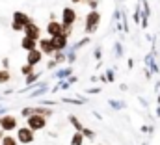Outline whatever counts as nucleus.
<instances>
[{"label": "nucleus", "instance_id": "f257e3e1", "mask_svg": "<svg viewBox=\"0 0 160 145\" xmlns=\"http://www.w3.org/2000/svg\"><path fill=\"white\" fill-rule=\"evenodd\" d=\"M99 24H101V13H99L97 9H91V11L86 15V32H88V34L97 32Z\"/></svg>", "mask_w": 160, "mask_h": 145}, {"label": "nucleus", "instance_id": "f03ea898", "mask_svg": "<svg viewBox=\"0 0 160 145\" xmlns=\"http://www.w3.org/2000/svg\"><path fill=\"white\" fill-rule=\"evenodd\" d=\"M26 119H28V127H30L32 130H43V128L47 127V117L41 115V113H32V115H28Z\"/></svg>", "mask_w": 160, "mask_h": 145}, {"label": "nucleus", "instance_id": "7ed1b4c3", "mask_svg": "<svg viewBox=\"0 0 160 145\" xmlns=\"http://www.w3.org/2000/svg\"><path fill=\"white\" fill-rule=\"evenodd\" d=\"M17 140L21 143H32L34 142V130L30 127H22L17 130Z\"/></svg>", "mask_w": 160, "mask_h": 145}, {"label": "nucleus", "instance_id": "20e7f679", "mask_svg": "<svg viewBox=\"0 0 160 145\" xmlns=\"http://www.w3.org/2000/svg\"><path fill=\"white\" fill-rule=\"evenodd\" d=\"M75 22H77V11L73 8H63V11H62V24L73 26Z\"/></svg>", "mask_w": 160, "mask_h": 145}, {"label": "nucleus", "instance_id": "39448f33", "mask_svg": "<svg viewBox=\"0 0 160 145\" xmlns=\"http://www.w3.org/2000/svg\"><path fill=\"white\" fill-rule=\"evenodd\" d=\"M24 36H28V37H32V39H36V41H39L41 39V30H39V26L38 24H34V22H28L26 26H24Z\"/></svg>", "mask_w": 160, "mask_h": 145}, {"label": "nucleus", "instance_id": "423d86ee", "mask_svg": "<svg viewBox=\"0 0 160 145\" xmlns=\"http://www.w3.org/2000/svg\"><path fill=\"white\" fill-rule=\"evenodd\" d=\"M41 60H43V52H41L39 48H32V50H28V54H26V63H30V65H38Z\"/></svg>", "mask_w": 160, "mask_h": 145}, {"label": "nucleus", "instance_id": "0eeeda50", "mask_svg": "<svg viewBox=\"0 0 160 145\" xmlns=\"http://www.w3.org/2000/svg\"><path fill=\"white\" fill-rule=\"evenodd\" d=\"M67 39H69V37H65L63 34H58V36H52V37H50L54 50H63V48L67 47Z\"/></svg>", "mask_w": 160, "mask_h": 145}, {"label": "nucleus", "instance_id": "6e6552de", "mask_svg": "<svg viewBox=\"0 0 160 145\" xmlns=\"http://www.w3.org/2000/svg\"><path fill=\"white\" fill-rule=\"evenodd\" d=\"M13 22L19 24V26L24 30V26H26L28 22H32V21H30V17H28L26 13H22V11H15V13H13Z\"/></svg>", "mask_w": 160, "mask_h": 145}, {"label": "nucleus", "instance_id": "1a4fd4ad", "mask_svg": "<svg viewBox=\"0 0 160 145\" xmlns=\"http://www.w3.org/2000/svg\"><path fill=\"white\" fill-rule=\"evenodd\" d=\"M0 127H2V130H13V128H17V119L13 115H6L0 119Z\"/></svg>", "mask_w": 160, "mask_h": 145}, {"label": "nucleus", "instance_id": "9d476101", "mask_svg": "<svg viewBox=\"0 0 160 145\" xmlns=\"http://www.w3.org/2000/svg\"><path fill=\"white\" fill-rule=\"evenodd\" d=\"M38 45H39V50L43 52V54H47V56H52V54L56 52L54 47H52V41H50V39H39Z\"/></svg>", "mask_w": 160, "mask_h": 145}, {"label": "nucleus", "instance_id": "9b49d317", "mask_svg": "<svg viewBox=\"0 0 160 145\" xmlns=\"http://www.w3.org/2000/svg\"><path fill=\"white\" fill-rule=\"evenodd\" d=\"M47 32H48V36H58V34H62L63 32V24L62 22H56V21H50L48 24H47Z\"/></svg>", "mask_w": 160, "mask_h": 145}, {"label": "nucleus", "instance_id": "f8f14e48", "mask_svg": "<svg viewBox=\"0 0 160 145\" xmlns=\"http://www.w3.org/2000/svg\"><path fill=\"white\" fill-rule=\"evenodd\" d=\"M21 47L28 52V50H32V48H36V47H38V41H36V39H32V37H28V36H24V37H22V41H21Z\"/></svg>", "mask_w": 160, "mask_h": 145}, {"label": "nucleus", "instance_id": "ddd939ff", "mask_svg": "<svg viewBox=\"0 0 160 145\" xmlns=\"http://www.w3.org/2000/svg\"><path fill=\"white\" fill-rule=\"evenodd\" d=\"M82 142H84V134H82L80 130H77V134L71 138V143L73 145H82Z\"/></svg>", "mask_w": 160, "mask_h": 145}, {"label": "nucleus", "instance_id": "4468645a", "mask_svg": "<svg viewBox=\"0 0 160 145\" xmlns=\"http://www.w3.org/2000/svg\"><path fill=\"white\" fill-rule=\"evenodd\" d=\"M54 62H56V63H62V62H65V56L62 54V50H56V52H54Z\"/></svg>", "mask_w": 160, "mask_h": 145}, {"label": "nucleus", "instance_id": "2eb2a0df", "mask_svg": "<svg viewBox=\"0 0 160 145\" xmlns=\"http://www.w3.org/2000/svg\"><path fill=\"white\" fill-rule=\"evenodd\" d=\"M2 145H17V140L11 136H6V138H2Z\"/></svg>", "mask_w": 160, "mask_h": 145}, {"label": "nucleus", "instance_id": "dca6fc26", "mask_svg": "<svg viewBox=\"0 0 160 145\" xmlns=\"http://www.w3.org/2000/svg\"><path fill=\"white\" fill-rule=\"evenodd\" d=\"M69 121H71V123L75 125V128H77V130H82V128H84V127L80 125V121L77 119V117H75V115H71V117H69Z\"/></svg>", "mask_w": 160, "mask_h": 145}, {"label": "nucleus", "instance_id": "f3484780", "mask_svg": "<svg viewBox=\"0 0 160 145\" xmlns=\"http://www.w3.org/2000/svg\"><path fill=\"white\" fill-rule=\"evenodd\" d=\"M8 80H9V72L0 71V84H4V82H8Z\"/></svg>", "mask_w": 160, "mask_h": 145}, {"label": "nucleus", "instance_id": "a211bd4d", "mask_svg": "<svg viewBox=\"0 0 160 145\" xmlns=\"http://www.w3.org/2000/svg\"><path fill=\"white\" fill-rule=\"evenodd\" d=\"M34 71V65H30V63H26V65H22V74H30V72Z\"/></svg>", "mask_w": 160, "mask_h": 145}, {"label": "nucleus", "instance_id": "6ab92c4d", "mask_svg": "<svg viewBox=\"0 0 160 145\" xmlns=\"http://www.w3.org/2000/svg\"><path fill=\"white\" fill-rule=\"evenodd\" d=\"M88 6H89L91 9H97V6H99V0H88Z\"/></svg>", "mask_w": 160, "mask_h": 145}, {"label": "nucleus", "instance_id": "aec40b11", "mask_svg": "<svg viewBox=\"0 0 160 145\" xmlns=\"http://www.w3.org/2000/svg\"><path fill=\"white\" fill-rule=\"evenodd\" d=\"M80 132H82V134H84V136H88V138H93V136H95V134H93V132H91V130H86V128H82V130H80Z\"/></svg>", "mask_w": 160, "mask_h": 145}, {"label": "nucleus", "instance_id": "412c9836", "mask_svg": "<svg viewBox=\"0 0 160 145\" xmlns=\"http://www.w3.org/2000/svg\"><path fill=\"white\" fill-rule=\"evenodd\" d=\"M69 72H71V69H65V71H62V72H60V74H58V76H67V74H69Z\"/></svg>", "mask_w": 160, "mask_h": 145}, {"label": "nucleus", "instance_id": "4be33fe9", "mask_svg": "<svg viewBox=\"0 0 160 145\" xmlns=\"http://www.w3.org/2000/svg\"><path fill=\"white\" fill-rule=\"evenodd\" d=\"M71 2H73V4H80V2H82V0H71Z\"/></svg>", "mask_w": 160, "mask_h": 145}, {"label": "nucleus", "instance_id": "5701e85b", "mask_svg": "<svg viewBox=\"0 0 160 145\" xmlns=\"http://www.w3.org/2000/svg\"><path fill=\"white\" fill-rule=\"evenodd\" d=\"M0 140H2V132H0Z\"/></svg>", "mask_w": 160, "mask_h": 145}]
</instances>
